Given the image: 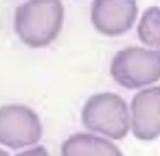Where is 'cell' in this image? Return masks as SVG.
Masks as SVG:
<instances>
[{
  "instance_id": "6da1fadb",
  "label": "cell",
  "mask_w": 160,
  "mask_h": 156,
  "mask_svg": "<svg viewBox=\"0 0 160 156\" xmlns=\"http://www.w3.org/2000/svg\"><path fill=\"white\" fill-rule=\"evenodd\" d=\"M64 24L61 0H28L19 5L14 15V30L18 37L31 49L52 44Z\"/></svg>"
},
{
  "instance_id": "7a4b0ae2",
  "label": "cell",
  "mask_w": 160,
  "mask_h": 156,
  "mask_svg": "<svg viewBox=\"0 0 160 156\" xmlns=\"http://www.w3.org/2000/svg\"><path fill=\"white\" fill-rule=\"evenodd\" d=\"M81 121L89 131L111 140H122L131 127L128 104L114 92L91 95L82 106Z\"/></svg>"
},
{
  "instance_id": "3957f363",
  "label": "cell",
  "mask_w": 160,
  "mask_h": 156,
  "mask_svg": "<svg viewBox=\"0 0 160 156\" xmlns=\"http://www.w3.org/2000/svg\"><path fill=\"white\" fill-rule=\"evenodd\" d=\"M110 75L129 90L150 86L160 80V52L139 46L125 47L112 57Z\"/></svg>"
},
{
  "instance_id": "277c9868",
  "label": "cell",
  "mask_w": 160,
  "mask_h": 156,
  "mask_svg": "<svg viewBox=\"0 0 160 156\" xmlns=\"http://www.w3.org/2000/svg\"><path fill=\"white\" fill-rule=\"evenodd\" d=\"M42 136L39 115L25 105L0 106V145L19 150L36 145Z\"/></svg>"
},
{
  "instance_id": "5b68a950",
  "label": "cell",
  "mask_w": 160,
  "mask_h": 156,
  "mask_svg": "<svg viewBox=\"0 0 160 156\" xmlns=\"http://www.w3.org/2000/svg\"><path fill=\"white\" fill-rule=\"evenodd\" d=\"M136 17V0H92L91 2V24L105 36L126 34L134 26Z\"/></svg>"
},
{
  "instance_id": "8992f818",
  "label": "cell",
  "mask_w": 160,
  "mask_h": 156,
  "mask_svg": "<svg viewBox=\"0 0 160 156\" xmlns=\"http://www.w3.org/2000/svg\"><path fill=\"white\" fill-rule=\"evenodd\" d=\"M132 134L142 141L160 136V86H151L135 94L130 105Z\"/></svg>"
},
{
  "instance_id": "52a82bcc",
  "label": "cell",
  "mask_w": 160,
  "mask_h": 156,
  "mask_svg": "<svg viewBox=\"0 0 160 156\" xmlns=\"http://www.w3.org/2000/svg\"><path fill=\"white\" fill-rule=\"evenodd\" d=\"M61 156H124L110 140L86 132L69 136L61 145Z\"/></svg>"
},
{
  "instance_id": "ba28073f",
  "label": "cell",
  "mask_w": 160,
  "mask_h": 156,
  "mask_svg": "<svg viewBox=\"0 0 160 156\" xmlns=\"http://www.w3.org/2000/svg\"><path fill=\"white\" fill-rule=\"evenodd\" d=\"M138 37L151 50L160 52V7H148L138 25Z\"/></svg>"
},
{
  "instance_id": "9c48e42d",
  "label": "cell",
  "mask_w": 160,
  "mask_h": 156,
  "mask_svg": "<svg viewBox=\"0 0 160 156\" xmlns=\"http://www.w3.org/2000/svg\"><path fill=\"white\" fill-rule=\"evenodd\" d=\"M15 156H50V155L44 146H36V147H32L30 150L22 151Z\"/></svg>"
},
{
  "instance_id": "30bf717a",
  "label": "cell",
  "mask_w": 160,
  "mask_h": 156,
  "mask_svg": "<svg viewBox=\"0 0 160 156\" xmlns=\"http://www.w3.org/2000/svg\"><path fill=\"white\" fill-rule=\"evenodd\" d=\"M0 156H9V154H8V151H4L0 149Z\"/></svg>"
}]
</instances>
